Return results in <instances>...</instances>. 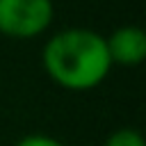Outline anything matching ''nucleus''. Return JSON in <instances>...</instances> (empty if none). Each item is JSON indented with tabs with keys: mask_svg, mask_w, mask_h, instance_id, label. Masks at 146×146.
I'll use <instances>...</instances> for the list:
<instances>
[{
	"mask_svg": "<svg viewBox=\"0 0 146 146\" xmlns=\"http://www.w3.org/2000/svg\"><path fill=\"white\" fill-rule=\"evenodd\" d=\"M14 146H64V144L57 137H50L43 132H30V135H23L21 139H16Z\"/></svg>",
	"mask_w": 146,
	"mask_h": 146,
	"instance_id": "39448f33",
	"label": "nucleus"
},
{
	"mask_svg": "<svg viewBox=\"0 0 146 146\" xmlns=\"http://www.w3.org/2000/svg\"><path fill=\"white\" fill-rule=\"evenodd\" d=\"M52 21V0H0V34L7 39H36L50 30Z\"/></svg>",
	"mask_w": 146,
	"mask_h": 146,
	"instance_id": "f03ea898",
	"label": "nucleus"
},
{
	"mask_svg": "<svg viewBox=\"0 0 146 146\" xmlns=\"http://www.w3.org/2000/svg\"><path fill=\"white\" fill-rule=\"evenodd\" d=\"M112 64L137 66L146 59V34L139 25H121L105 36Z\"/></svg>",
	"mask_w": 146,
	"mask_h": 146,
	"instance_id": "7ed1b4c3",
	"label": "nucleus"
},
{
	"mask_svg": "<svg viewBox=\"0 0 146 146\" xmlns=\"http://www.w3.org/2000/svg\"><path fill=\"white\" fill-rule=\"evenodd\" d=\"M103 146H146L137 128H116L103 141Z\"/></svg>",
	"mask_w": 146,
	"mask_h": 146,
	"instance_id": "20e7f679",
	"label": "nucleus"
},
{
	"mask_svg": "<svg viewBox=\"0 0 146 146\" xmlns=\"http://www.w3.org/2000/svg\"><path fill=\"white\" fill-rule=\"evenodd\" d=\"M46 75L62 89L89 91L107 80L112 59L105 34L91 27H64L50 34L41 48Z\"/></svg>",
	"mask_w": 146,
	"mask_h": 146,
	"instance_id": "f257e3e1",
	"label": "nucleus"
}]
</instances>
